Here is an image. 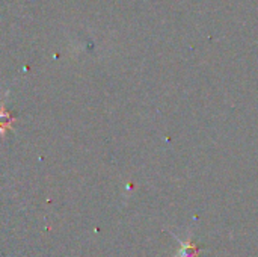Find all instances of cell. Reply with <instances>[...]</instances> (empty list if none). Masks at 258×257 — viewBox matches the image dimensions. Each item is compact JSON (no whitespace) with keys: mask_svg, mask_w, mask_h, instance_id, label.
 I'll return each instance as SVG.
<instances>
[{"mask_svg":"<svg viewBox=\"0 0 258 257\" xmlns=\"http://www.w3.org/2000/svg\"><path fill=\"white\" fill-rule=\"evenodd\" d=\"M14 121H15V118L9 115V112L5 109V106H2L0 108V136H5V133L12 129Z\"/></svg>","mask_w":258,"mask_h":257,"instance_id":"obj_1","label":"cell"},{"mask_svg":"<svg viewBox=\"0 0 258 257\" xmlns=\"http://www.w3.org/2000/svg\"><path fill=\"white\" fill-rule=\"evenodd\" d=\"M200 250H198V247L190 241V239H187L186 242H181V247H180V250H178V257H200Z\"/></svg>","mask_w":258,"mask_h":257,"instance_id":"obj_2","label":"cell"}]
</instances>
